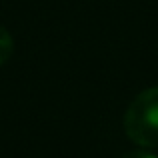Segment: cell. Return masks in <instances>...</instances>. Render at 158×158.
I'll return each mask as SVG.
<instances>
[{"mask_svg":"<svg viewBox=\"0 0 158 158\" xmlns=\"http://www.w3.org/2000/svg\"><path fill=\"white\" fill-rule=\"evenodd\" d=\"M120 158H158V156H154L148 150H132V152H126V154L120 156Z\"/></svg>","mask_w":158,"mask_h":158,"instance_id":"3","label":"cell"},{"mask_svg":"<svg viewBox=\"0 0 158 158\" xmlns=\"http://www.w3.org/2000/svg\"><path fill=\"white\" fill-rule=\"evenodd\" d=\"M124 132L140 148H158V86L136 94L124 112Z\"/></svg>","mask_w":158,"mask_h":158,"instance_id":"1","label":"cell"},{"mask_svg":"<svg viewBox=\"0 0 158 158\" xmlns=\"http://www.w3.org/2000/svg\"><path fill=\"white\" fill-rule=\"evenodd\" d=\"M12 52H14V40H12L10 32L0 24V66H4L10 60Z\"/></svg>","mask_w":158,"mask_h":158,"instance_id":"2","label":"cell"}]
</instances>
